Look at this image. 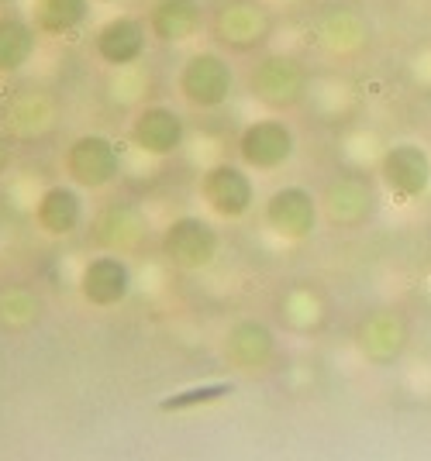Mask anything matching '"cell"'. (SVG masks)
Returning a JSON list of instances; mask_svg holds the SVG:
<instances>
[{
  "label": "cell",
  "mask_w": 431,
  "mask_h": 461,
  "mask_svg": "<svg viewBox=\"0 0 431 461\" xmlns=\"http://www.w3.org/2000/svg\"><path fill=\"white\" fill-rule=\"evenodd\" d=\"M35 224L49 238H66L83 224V196L73 183H56L35 203Z\"/></svg>",
  "instance_id": "cell-19"
},
{
  "label": "cell",
  "mask_w": 431,
  "mask_h": 461,
  "mask_svg": "<svg viewBox=\"0 0 431 461\" xmlns=\"http://www.w3.org/2000/svg\"><path fill=\"white\" fill-rule=\"evenodd\" d=\"M145 24L156 45L177 49L207 32V7L204 0H149Z\"/></svg>",
  "instance_id": "cell-14"
},
{
  "label": "cell",
  "mask_w": 431,
  "mask_h": 461,
  "mask_svg": "<svg viewBox=\"0 0 431 461\" xmlns=\"http://www.w3.org/2000/svg\"><path fill=\"white\" fill-rule=\"evenodd\" d=\"M297 155L294 128L280 114L255 117L238 135V158L249 173H276Z\"/></svg>",
  "instance_id": "cell-6"
},
{
  "label": "cell",
  "mask_w": 431,
  "mask_h": 461,
  "mask_svg": "<svg viewBox=\"0 0 431 461\" xmlns=\"http://www.w3.org/2000/svg\"><path fill=\"white\" fill-rule=\"evenodd\" d=\"M238 86L232 56L211 49H194L177 69V94L194 111H221Z\"/></svg>",
  "instance_id": "cell-3"
},
{
  "label": "cell",
  "mask_w": 431,
  "mask_h": 461,
  "mask_svg": "<svg viewBox=\"0 0 431 461\" xmlns=\"http://www.w3.org/2000/svg\"><path fill=\"white\" fill-rule=\"evenodd\" d=\"M245 86H249V96L259 107L283 117L287 111H297L307 100V94H311V69L297 52L266 49L262 56H255Z\"/></svg>",
  "instance_id": "cell-2"
},
{
  "label": "cell",
  "mask_w": 431,
  "mask_h": 461,
  "mask_svg": "<svg viewBox=\"0 0 431 461\" xmlns=\"http://www.w3.org/2000/svg\"><path fill=\"white\" fill-rule=\"evenodd\" d=\"M132 293V269L128 262L115 255V251H104V255H94L83 272H79V296L90 303V307H118L128 300Z\"/></svg>",
  "instance_id": "cell-15"
},
{
  "label": "cell",
  "mask_w": 431,
  "mask_h": 461,
  "mask_svg": "<svg viewBox=\"0 0 431 461\" xmlns=\"http://www.w3.org/2000/svg\"><path fill=\"white\" fill-rule=\"evenodd\" d=\"M314 49L325 52L328 59H355L370 49L372 41V21L355 7V4H325L307 24Z\"/></svg>",
  "instance_id": "cell-4"
},
{
  "label": "cell",
  "mask_w": 431,
  "mask_h": 461,
  "mask_svg": "<svg viewBox=\"0 0 431 461\" xmlns=\"http://www.w3.org/2000/svg\"><path fill=\"white\" fill-rule=\"evenodd\" d=\"M232 383H217V385H204V389H190V393H179L173 400H166L162 410H187V406H197V403H215L221 396H232Z\"/></svg>",
  "instance_id": "cell-25"
},
{
  "label": "cell",
  "mask_w": 431,
  "mask_h": 461,
  "mask_svg": "<svg viewBox=\"0 0 431 461\" xmlns=\"http://www.w3.org/2000/svg\"><path fill=\"white\" fill-rule=\"evenodd\" d=\"M39 28L21 11H0V77L11 79L24 73L39 56Z\"/></svg>",
  "instance_id": "cell-16"
},
{
  "label": "cell",
  "mask_w": 431,
  "mask_h": 461,
  "mask_svg": "<svg viewBox=\"0 0 431 461\" xmlns=\"http://www.w3.org/2000/svg\"><path fill=\"white\" fill-rule=\"evenodd\" d=\"M128 141L138 152L166 158L183 149L187 141V117L170 104H145L128 121Z\"/></svg>",
  "instance_id": "cell-10"
},
{
  "label": "cell",
  "mask_w": 431,
  "mask_h": 461,
  "mask_svg": "<svg viewBox=\"0 0 431 461\" xmlns=\"http://www.w3.org/2000/svg\"><path fill=\"white\" fill-rule=\"evenodd\" d=\"M228 358L242 368H259L273 358L276 351V334L270 330V324L262 321H238L232 330H228Z\"/></svg>",
  "instance_id": "cell-20"
},
{
  "label": "cell",
  "mask_w": 431,
  "mask_h": 461,
  "mask_svg": "<svg viewBox=\"0 0 431 461\" xmlns=\"http://www.w3.org/2000/svg\"><path fill=\"white\" fill-rule=\"evenodd\" d=\"M21 0H0V11H14Z\"/></svg>",
  "instance_id": "cell-28"
},
{
  "label": "cell",
  "mask_w": 431,
  "mask_h": 461,
  "mask_svg": "<svg viewBox=\"0 0 431 461\" xmlns=\"http://www.w3.org/2000/svg\"><path fill=\"white\" fill-rule=\"evenodd\" d=\"M280 317L294 330H311V327L321 324V303L311 289H290L283 300H280Z\"/></svg>",
  "instance_id": "cell-24"
},
{
  "label": "cell",
  "mask_w": 431,
  "mask_h": 461,
  "mask_svg": "<svg viewBox=\"0 0 431 461\" xmlns=\"http://www.w3.org/2000/svg\"><path fill=\"white\" fill-rule=\"evenodd\" d=\"M380 207V196H376V186H372L370 176L362 173H342L335 176L332 183L325 186V196H321V211L332 221L335 228H362L372 213Z\"/></svg>",
  "instance_id": "cell-13"
},
{
  "label": "cell",
  "mask_w": 431,
  "mask_h": 461,
  "mask_svg": "<svg viewBox=\"0 0 431 461\" xmlns=\"http://www.w3.org/2000/svg\"><path fill=\"white\" fill-rule=\"evenodd\" d=\"M145 228H149V221H145V213L138 211L135 203H111L97 217V241L107 251L118 255L124 249H135Z\"/></svg>",
  "instance_id": "cell-21"
},
{
  "label": "cell",
  "mask_w": 431,
  "mask_h": 461,
  "mask_svg": "<svg viewBox=\"0 0 431 461\" xmlns=\"http://www.w3.org/2000/svg\"><path fill=\"white\" fill-rule=\"evenodd\" d=\"M266 4H294V0H266Z\"/></svg>",
  "instance_id": "cell-29"
},
{
  "label": "cell",
  "mask_w": 431,
  "mask_h": 461,
  "mask_svg": "<svg viewBox=\"0 0 431 461\" xmlns=\"http://www.w3.org/2000/svg\"><path fill=\"white\" fill-rule=\"evenodd\" d=\"M11 158H14V141H11V135H7V131H0V176L7 173Z\"/></svg>",
  "instance_id": "cell-26"
},
{
  "label": "cell",
  "mask_w": 431,
  "mask_h": 461,
  "mask_svg": "<svg viewBox=\"0 0 431 461\" xmlns=\"http://www.w3.org/2000/svg\"><path fill=\"white\" fill-rule=\"evenodd\" d=\"M317 217H321V200L307 186H297V183L273 190L262 203L266 228L273 230L276 238H283V241L311 238L314 228H317Z\"/></svg>",
  "instance_id": "cell-9"
},
{
  "label": "cell",
  "mask_w": 431,
  "mask_h": 461,
  "mask_svg": "<svg viewBox=\"0 0 431 461\" xmlns=\"http://www.w3.org/2000/svg\"><path fill=\"white\" fill-rule=\"evenodd\" d=\"M62 169L77 190H104L121 176V149L107 135H79L62 155Z\"/></svg>",
  "instance_id": "cell-7"
},
{
  "label": "cell",
  "mask_w": 431,
  "mask_h": 461,
  "mask_svg": "<svg viewBox=\"0 0 431 461\" xmlns=\"http://www.w3.org/2000/svg\"><path fill=\"white\" fill-rule=\"evenodd\" d=\"M211 45L225 56H262L276 35L273 4L266 0H217L207 7Z\"/></svg>",
  "instance_id": "cell-1"
},
{
  "label": "cell",
  "mask_w": 431,
  "mask_h": 461,
  "mask_svg": "<svg viewBox=\"0 0 431 461\" xmlns=\"http://www.w3.org/2000/svg\"><path fill=\"white\" fill-rule=\"evenodd\" d=\"M217 249H221L217 228L200 213H183L162 230V255L170 258V266L183 272L207 269L217 258Z\"/></svg>",
  "instance_id": "cell-8"
},
{
  "label": "cell",
  "mask_w": 431,
  "mask_h": 461,
  "mask_svg": "<svg viewBox=\"0 0 431 461\" xmlns=\"http://www.w3.org/2000/svg\"><path fill=\"white\" fill-rule=\"evenodd\" d=\"M41 317V296L28 286H7L0 289V327L21 330L32 327Z\"/></svg>",
  "instance_id": "cell-23"
},
{
  "label": "cell",
  "mask_w": 431,
  "mask_h": 461,
  "mask_svg": "<svg viewBox=\"0 0 431 461\" xmlns=\"http://www.w3.org/2000/svg\"><path fill=\"white\" fill-rule=\"evenodd\" d=\"M380 179L397 200H421L431 190V152L421 141H397L380 158Z\"/></svg>",
  "instance_id": "cell-12"
},
{
  "label": "cell",
  "mask_w": 431,
  "mask_h": 461,
  "mask_svg": "<svg viewBox=\"0 0 431 461\" xmlns=\"http://www.w3.org/2000/svg\"><path fill=\"white\" fill-rule=\"evenodd\" d=\"M149 24L145 14H132V11H118L111 18H104L90 32V49L94 59L107 69H128V66H142L149 56Z\"/></svg>",
  "instance_id": "cell-5"
},
{
  "label": "cell",
  "mask_w": 431,
  "mask_h": 461,
  "mask_svg": "<svg viewBox=\"0 0 431 461\" xmlns=\"http://www.w3.org/2000/svg\"><path fill=\"white\" fill-rule=\"evenodd\" d=\"M94 7V0H32L24 14L39 28L41 39H73L90 28Z\"/></svg>",
  "instance_id": "cell-17"
},
{
  "label": "cell",
  "mask_w": 431,
  "mask_h": 461,
  "mask_svg": "<svg viewBox=\"0 0 431 461\" xmlns=\"http://www.w3.org/2000/svg\"><path fill=\"white\" fill-rule=\"evenodd\" d=\"M359 348L370 362L387 366L408 348V324L397 310H372L359 324Z\"/></svg>",
  "instance_id": "cell-18"
},
{
  "label": "cell",
  "mask_w": 431,
  "mask_h": 461,
  "mask_svg": "<svg viewBox=\"0 0 431 461\" xmlns=\"http://www.w3.org/2000/svg\"><path fill=\"white\" fill-rule=\"evenodd\" d=\"M4 121L14 135H41L52 124V100L41 90H21L4 104Z\"/></svg>",
  "instance_id": "cell-22"
},
{
  "label": "cell",
  "mask_w": 431,
  "mask_h": 461,
  "mask_svg": "<svg viewBox=\"0 0 431 461\" xmlns=\"http://www.w3.org/2000/svg\"><path fill=\"white\" fill-rule=\"evenodd\" d=\"M94 4H97V7H124L128 0H94Z\"/></svg>",
  "instance_id": "cell-27"
},
{
  "label": "cell",
  "mask_w": 431,
  "mask_h": 461,
  "mask_svg": "<svg viewBox=\"0 0 431 461\" xmlns=\"http://www.w3.org/2000/svg\"><path fill=\"white\" fill-rule=\"evenodd\" d=\"M200 200L225 221H242L255 207V183L245 166L217 162L200 176Z\"/></svg>",
  "instance_id": "cell-11"
}]
</instances>
